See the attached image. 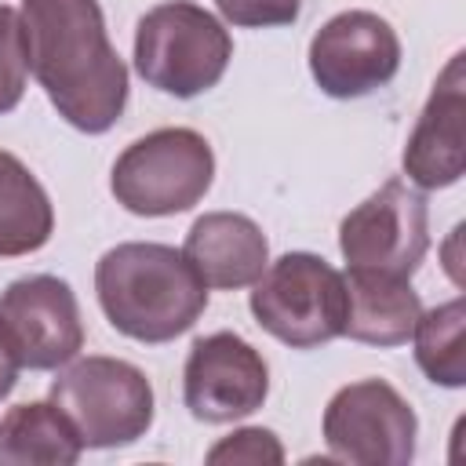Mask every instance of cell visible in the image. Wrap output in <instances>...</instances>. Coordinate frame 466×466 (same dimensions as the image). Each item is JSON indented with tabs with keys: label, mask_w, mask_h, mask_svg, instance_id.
Listing matches in <instances>:
<instances>
[{
	"label": "cell",
	"mask_w": 466,
	"mask_h": 466,
	"mask_svg": "<svg viewBox=\"0 0 466 466\" xmlns=\"http://www.w3.org/2000/svg\"><path fill=\"white\" fill-rule=\"evenodd\" d=\"M25 62L58 116L84 131H109L127 106V66L109 44L98 0H22Z\"/></svg>",
	"instance_id": "obj_1"
},
{
	"label": "cell",
	"mask_w": 466,
	"mask_h": 466,
	"mask_svg": "<svg viewBox=\"0 0 466 466\" xmlns=\"http://www.w3.org/2000/svg\"><path fill=\"white\" fill-rule=\"evenodd\" d=\"M95 291L106 320L146 346L186 335L208 306V288L186 255L153 240L109 248L95 266Z\"/></svg>",
	"instance_id": "obj_2"
},
{
	"label": "cell",
	"mask_w": 466,
	"mask_h": 466,
	"mask_svg": "<svg viewBox=\"0 0 466 466\" xmlns=\"http://www.w3.org/2000/svg\"><path fill=\"white\" fill-rule=\"evenodd\" d=\"M233 58L226 25L193 0H167L146 11L135 25V69L138 76L175 98H197L211 91Z\"/></svg>",
	"instance_id": "obj_3"
},
{
	"label": "cell",
	"mask_w": 466,
	"mask_h": 466,
	"mask_svg": "<svg viewBox=\"0 0 466 466\" xmlns=\"http://www.w3.org/2000/svg\"><path fill=\"white\" fill-rule=\"evenodd\" d=\"M262 331L291 350H313L346 331V277L313 251H288L262 269L248 299Z\"/></svg>",
	"instance_id": "obj_4"
},
{
	"label": "cell",
	"mask_w": 466,
	"mask_h": 466,
	"mask_svg": "<svg viewBox=\"0 0 466 466\" xmlns=\"http://www.w3.org/2000/svg\"><path fill=\"white\" fill-rule=\"evenodd\" d=\"M51 404L84 448H124L153 426V386L120 357H73L51 382Z\"/></svg>",
	"instance_id": "obj_5"
},
{
	"label": "cell",
	"mask_w": 466,
	"mask_h": 466,
	"mask_svg": "<svg viewBox=\"0 0 466 466\" xmlns=\"http://www.w3.org/2000/svg\"><path fill=\"white\" fill-rule=\"evenodd\" d=\"M215 178V153L193 127H160L135 138L113 164L109 189L116 204L142 218L189 211Z\"/></svg>",
	"instance_id": "obj_6"
},
{
	"label": "cell",
	"mask_w": 466,
	"mask_h": 466,
	"mask_svg": "<svg viewBox=\"0 0 466 466\" xmlns=\"http://www.w3.org/2000/svg\"><path fill=\"white\" fill-rule=\"evenodd\" d=\"M324 444L331 459L357 466H408L415 459L419 419L386 379L342 386L324 408Z\"/></svg>",
	"instance_id": "obj_7"
},
{
	"label": "cell",
	"mask_w": 466,
	"mask_h": 466,
	"mask_svg": "<svg viewBox=\"0 0 466 466\" xmlns=\"http://www.w3.org/2000/svg\"><path fill=\"white\" fill-rule=\"evenodd\" d=\"M430 248L426 197L404 178H386L339 226V251L350 269L411 277Z\"/></svg>",
	"instance_id": "obj_8"
},
{
	"label": "cell",
	"mask_w": 466,
	"mask_h": 466,
	"mask_svg": "<svg viewBox=\"0 0 466 466\" xmlns=\"http://www.w3.org/2000/svg\"><path fill=\"white\" fill-rule=\"evenodd\" d=\"M0 342L18 368L55 371L84 350V324L73 288L62 277L36 273L0 291Z\"/></svg>",
	"instance_id": "obj_9"
},
{
	"label": "cell",
	"mask_w": 466,
	"mask_h": 466,
	"mask_svg": "<svg viewBox=\"0 0 466 466\" xmlns=\"http://www.w3.org/2000/svg\"><path fill=\"white\" fill-rule=\"evenodd\" d=\"M400 69V40L375 11H339L309 40V73L328 98H364Z\"/></svg>",
	"instance_id": "obj_10"
},
{
	"label": "cell",
	"mask_w": 466,
	"mask_h": 466,
	"mask_svg": "<svg viewBox=\"0 0 466 466\" xmlns=\"http://www.w3.org/2000/svg\"><path fill=\"white\" fill-rule=\"evenodd\" d=\"M269 393V368L262 353L233 335L215 331L193 342L182 368V400L200 422H237L262 408Z\"/></svg>",
	"instance_id": "obj_11"
},
{
	"label": "cell",
	"mask_w": 466,
	"mask_h": 466,
	"mask_svg": "<svg viewBox=\"0 0 466 466\" xmlns=\"http://www.w3.org/2000/svg\"><path fill=\"white\" fill-rule=\"evenodd\" d=\"M466 55H451L441 69L404 146V175L419 189H444L466 167Z\"/></svg>",
	"instance_id": "obj_12"
},
{
	"label": "cell",
	"mask_w": 466,
	"mask_h": 466,
	"mask_svg": "<svg viewBox=\"0 0 466 466\" xmlns=\"http://www.w3.org/2000/svg\"><path fill=\"white\" fill-rule=\"evenodd\" d=\"M182 255L204 280V288L237 291L255 284L269 266V240L248 215L208 211L189 226Z\"/></svg>",
	"instance_id": "obj_13"
},
{
	"label": "cell",
	"mask_w": 466,
	"mask_h": 466,
	"mask_svg": "<svg viewBox=\"0 0 466 466\" xmlns=\"http://www.w3.org/2000/svg\"><path fill=\"white\" fill-rule=\"evenodd\" d=\"M346 291H350V317L342 335H350L353 342L382 346V350L404 346L411 339L422 302H419V291L408 284V277L350 269Z\"/></svg>",
	"instance_id": "obj_14"
},
{
	"label": "cell",
	"mask_w": 466,
	"mask_h": 466,
	"mask_svg": "<svg viewBox=\"0 0 466 466\" xmlns=\"http://www.w3.org/2000/svg\"><path fill=\"white\" fill-rule=\"evenodd\" d=\"M84 444L51 400L15 404L0 419V466H73Z\"/></svg>",
	"instance_id": "obj_15"
},
{
	"label": "cell",
	"mask_w": 466,
	"mask_h": 466,
	"mask_svg": "<svg viewBox=\"0 0 466 466\" xmlns=\"http://www.w3.org/2000/svg\"><path fill=\"white\" fill-rule=\"evenodd\" d=\"M55 233V208L36 175L0 149V258L40 251Z\"/></svg>",
	"instance_id": "obj_16"
},
{
	"label": "cell",
	"mask_w": 466,
	"mask_h": 466,
	"mask_svg": "<svg viewBox=\"0 0 466 466\" xmlns=\"http://www.w3.org/2000/svg\"><path fill=\"white\" fill-rule=\"evenodd\" d=\"M415 364L437 386H466V302L448 299L415 320Z\"/></svg>",
	"instance_id": "obj_17"
},
{
	"label": "cell",
	"mask_w": 466,
	"mask_h": 466,
	"mask_svg": "<svg viewBox=\"0 0 466 466\" xmlns=\"http://www.w3.org/2000/svg\"><path fill=\"white\" fill-rule=\"evenodd\" d=\"M25 76H29V62H25V40H22L18 11L0 4V116L22 102Z\"/></svg>",
	"instance_id": "obj_18"
},
{
	"label": "cell",
	"mask_w": 466,
	"mask_h": 466,
	"mask_svg": "<svg viewBox=\"0 0 466 466\" xmlns=\"http://www.w3.org/2000/svg\"><path fill=\"white\" fill-rule=\"evenodd\" d=\"M208 462H248V466H266V462H284V448L277 441V433L262 430V426H244L229 437H222L208 455Z\"/></svg>",
	"instance_id": "obj_19"
},
{
	"label": "cell",
	"mask_w": 466,
	"mask_h": 466,
	"mask_svg": "<svg viewBox=\"0 0 466 466\" xmlns=\"http://www.w3.org/2000/svg\"><path fill=\"white\" fill-rule=\"evenodd\" d=\"M218 15L240 29H269L291 25L302 11V0H215Z\"/></svg>",
	"instance_id": "obj_20"
},
{
	"label": "cell",
	"mask_w": 466,
	"mask_h": 466,
	"mask_svg": "<svg viewBox=\"0 0 466 466\" xmlns=\"http://www.w3.org/2000/svg\"><path fill=\"white\" fill-rule=\"evenodd\" d=\"M15 382H18V364H15V357L7 353V346L0 342V400L15 390Z\"/></svg>",
	"instance_id": "obj_21"
}]
</instances>
